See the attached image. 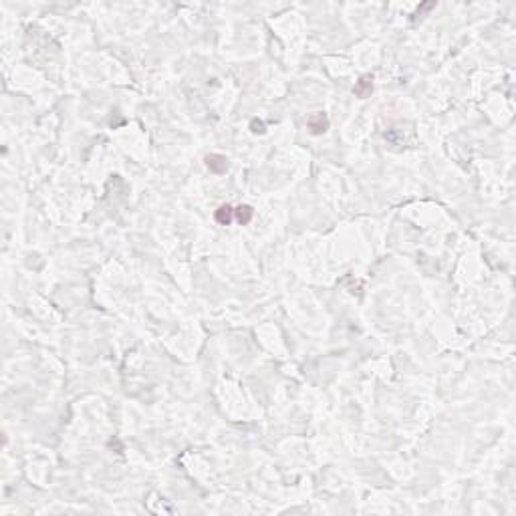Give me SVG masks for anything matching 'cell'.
<instances>
[{
	"instance_id": "6da1fadb",
	"label": "cell",
	"mask_w": 516,
	"mask_h": 516,
	"mask_svg": "<svg viewBox=\"0 0 516 516\" xmlns=\"http://www.w3.org/2000/svg\"><path fill=\"white\" fill-rule=\"evenodd\" d=\"M206 165H208V169L214 171V174H224V171H228V167H230L228 158L222 156V154H210V156L206 158Z\"/></svg>"
},
{
	"instance_id": "7a4b0ae2",
	"label": "cell",
	"mask_w": 516,
	"mask_h": 516,
	"mask_svg": "<svg viewBox=\"0 0 516 516\" xmlns=\"http://www.w3.org/2000/svg\"><path fill=\"white\" fill-rule=\"evenodd\" d=\"M307 125L311 129V133L313 135H322L327 129H329V119H327V115L325 113H315V115H311L309 117V121H307Z\"/></svg>"
},
{
	"instance_id": "3957f363",
	"label": "cell",
	"mask_w": 516,
	"mask_h": 516,
	"mask_svg": "<svg viewBox=\"0 0 516 516\" xmlns=\"http://www.w3.org/2000/svg\"><path fill=\"white\" fill-rule=\"evenodd\" d=\"M355 95L361 97V99H365V97L369 95L371 91H373V77L371 75H365V77H361L359 81H357V85H355Z\"/></svg>"
},
{
	"instance_id": "277c9868",
	"label": "cell",
	"mask_w": 516,
	"mask_h": 516,
	"mask_svg": "<svg viewBox=\"0 0 516 516\" xmlns=\"http://www.w3.org/2000/svg\"><path fill=\"white\" fill-rule=\"evenodd\" d=\"M232 220H234V208H232L230 204H222V206L216 210V222L222 226H228Z\"/></svg>"
},
{
	"instance_id": "5b68a950",
	"label": "cell",
	"mask_w": 516,
	"mask_h": 516,
	"mask_svg": "<svg viewBox=\"0 0 516 516\" xmlns=\"http://www.w3.org/2000/svg\"><path fill=\"white\" fill-rule=\"evenodd\" d=\"M234 214H236V220L240 222V224H248L250 220H252V216H254V210H252V206H238L236 210H234Z\"/></svg>"
},
{
	"instance_id": "8992f818",
	"label": "cell",
	"mask_w": 516,
	"mask_h": 516,
	"mask_svg": "<svg viewBox=\"0 0 516 516\" xmlns=\"http://www.w3.org/2000/svg\"><path fill=\"white\" fill-rule=\"evenodd\" d=\"M250 127H252V133H264V123L258 121V119H254V121L250 123Z\"/></svg>"
}]
</instances>
